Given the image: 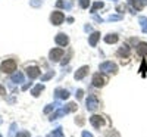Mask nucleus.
Returning a JSON list of instances; mask_svg holds the SVG:
<instances>
[{
	"instance_id": "obj_18",
	"label": "nucleus",
	"mask_w": 147,
	"mask_h": 137,
	"mask_svg": "<svg viewBox=\"0 0 147 137\" xmlns=\"http://www.w3.org/2000/svg\"><path fill=\"white\" fill-rule=\"evenodd\" d=\"M12 81L16 83V84H22V83H24V75H22L21 72H16V74H13V75H12Z\"/></svg>"
},
{
	"instance_id": "obj_11",
	"label": "nucleus",
	"mask_w": 147,
	"mask_h": 137,
	"mask_svg": "<svg viewBox=\"0 0 147 137\" xmlns=\"http://www.w3.org/2000/svg\"><path fill=\"white\" fill-rule=\"evenodd\" d=\"M55 96L57 99H60V100H66V99L69 97V92L68 90H63V89H56Z\"/></svg>"
},
{
	"instance_id": "obj_8",
	"label": "nucleus",
	"mask_w": 147,
	"mask_h": 137,
	"mask_svg": "<svg viewBox=\"0 0 147 137\" xmlns=\"http://www.w3.org/2000/svg\"><path fill=\"white\" fill-rule=\"evenodd\" d=\"M55 41L59 44V46H68V43H69V39H68V35L66 34H63V33H59L57 35H56V39H55Z\"/></svg>"
},
{
	"instance_id": "obj_37",
	"label": "nucleus",
	"mask_w": 147,
	"mask_h": 137,
	"mask_svg": "<svg viewBox=\"0 0 147 137\" xmlns=\"http://www.w3.org/2000/svg\"><path fill=\"white\" fill-rule=\"evenodd\" d=\"M94 21H97V22H102L103 19H102L100 16H97V15H94Z\"/></svg>"
},
{
	"instance_id": "obj_34",
	"label": "nucleus",
	"mask_w": 147,
	"mask_h": 137,
	"mask_svg": "<svg viewBox=\"0 0 147 137\" xmlns=\"http://www.w3.org/2000/svg\"><path fill=\"white\" fill-rule=\"evenodd\" d=\"M82 137H93V134L88 131H82Z\"/></svg>"
},
{
	"instance_id": "obj_14",
	"label": "nucleus",
	"mask_w": 147,
	"mask_h": 137,
	"mask_svg": "<svg viewBox=\"0 0 147 137\" xmlns=\"http://www.w3.org/2000/svg\"><path fill=\"white\" fill-rule=\"evenodd\" d=\"M129 3L136 10H141L144 7V0H129Z\"/></svg>"
},
{
	"instance_id": "obj_27",
	"label": "nucleus",
	"mask_w": 147,
	"mask_h": 137,
	"mask_svg": "<svg viewBox=\"0 0 147 137\" xmlns=\"http://www.w3.org/2000/svg\"><path fill=\"white\" fill-rule=\"evenodd\" d=\"M52 77H53V71H50V72H47L46 75H43V77H41V81H47L49 78H52Z\"/></svg>"
},
{
	"instance_id": "obj_29",
	"label": "nucleus",
	"mask_w": 147,
	"mask_h": 137,
	"mask_svg": "<svg viewBox=\"0 0 147 137\" xmlns=\"http://www.w3.org/2000/svg\"><path fill=\"white\" fill-rule=\"evenodd\" d=\"M16 137H30V133L28 131H18Z\"/></svg>"
},
{
	"instance_id": "obj_25",
	"label": "nucleus",
	"mask_w": 147,
	"mask_h": 137,
	"mask_svg": "<svg viewBox=\"0 0 147 137\" xmlns=\"http://www.w3.org/2000/svg\"><path fill=\"white\" fill-rule=\"evenodd\" d=\"M30 5L32 7H40L41 6V0H30Z\"/></svg>"
},
{
	"instance_id": "obj_32",
	"label": "nucleus",
	"mask_w": 147,
	"mask_h": 137,
	"mask_svg": "<svg viewBox=\"0 0 147 137\" xmlns=\"http://www.w3.org/2000/svg\"><path fill=\"white\" fill-rule=\"evenodd\" d=\"M75 122L78 124V125H82V124H84V118H82V117H78V118L75 119Z\"/></svg>"
},
{
	"instance_id": "obj_39",
	"label": "nucleus",
	"mask_w": 147,
	"mask_h": 137,
	"mask_svg": "<svg viewBox=\"0 0 147 137\" xmlns=\"http://www.w3.org/2000/svg\"><path fill=\"white\" fill-rule=\"evenodd\" d=\"M0 137H2V136H0Z\"/></svg>"
},
{
	"instance_id": "obj_20",
	"label": "nucleus",
	"mask_w": 147,
	"mask_h": 137,
	"mask_svg": "<svg viewBox=\"0 0 147 137\" xmlns=\"http://www.w3.org/2000/svg\"><path fill=\"white\" fill-rule=\"evenodd\" d=\"M62 115H65V111H63V108L62 109H57L55 114H52L50 115V121H55V119H57L59 117H62Z\"/></svg>"
},
{
	"instance_id": "obj_30",
	"label": "nucleus",
	"mask_w": 147,
	"mask_h": 137,
	"mask_svg": "<svg viewBox=\"0 0 147 137\" xmlns=\"http://www.w3.org/2000/svg\"><path fill=\"white\" fill-rule=\"evenodd\" d=\"M15 128H16V124L13 122V124H12V125H10V131H9V136H13V133H15Z\"/></svg>"
},
{
	"instance_id": "obj_9",
	"label": "nucleus",
	"mask_w": 147,
	"mask_h": 137,
	"mask_svg": "<svg viewBox=\"0 0 147 137\" xmlns=\"http://www.w3.org/2000/svg\"><path fill=\"white\" fill-rule=\"evenodd\" d=\"M27 74H28V77H30L31 80H34V78H37V77H40L41 71L37 68V66H28V68H27Z\"/></svg>"
},
{
	"instance_id": "obj_28",
	"label": "nucleus",
	"mask_w": 147,
	"mask_h": 137,
	"mask_svg": "<svg viewBox=\"0 0 147 137\" xmlns=\"http://www.w3.org/2000/svg\"><path fill=\"white\" fill-rule=\"evenodd\" d=\"M122 16L121 15H110L109 18H107V21H119Z\"/></svg>"
},
{
	"instance_id": "obj_1",
	"label": "nucleus",
	"mask_w": 147,
	"mask_h": 137,
	"mask_svg": "<svg viewBox=\"0 0 147 137\" xmlns=\"http://www.w3.org/2000/svg\"><path fill=\"white\" fill-rule=\"evenodd\" d=\"M16 69V60L15 59H6L2 62V71L6 74H10Z\"/></svg>"
},
{
	"instance_id": "obj_21",
	"label": "nucleus",
	"mask_w": 147,
	"mask_h": 137,
	"mask_svg": "<svg viewBox=\"0 0 147 137\" xmlns=\"http://www.w3.org/2000/svg\"><path fill=\"white\" fill-rule=\"evenodd\" d=\"M47 137H63V131L60 127H57L56 130H53V133H50Z\"/></svg>"
},
{
	"instance_id": "obj_40",
	"label": "nucleus",
	"mask_w": 147,
	"mask_h": 137,
	"mask_svg": "<svg viewBox=\"0 0 147 137\" xmlns=\"http://www.w3.org/2000/svg\"><path fill=\"white\" fill-rule=\"evenodd\" d=\"M146 2H147V0H146Z\"/></svg>"
},
{
	"instance_id": "obj_38",
	"label": "nucleus",
	"mask_w": 147,
	"mask_h": 137,
	"mask_svg": "<svg viewBox=\"0 0 147 137\" xmlns=\"http://www.w3.org/2000/svg\"><path fill=\"white\" fill-rule=\"evenodd\" d=\"M85 31H91V27L90 25H85Z\"/></svg>"
},
{
	"instance_id": "obj_31",
	"label": "nucleus",
	"mask_w": 147,
	"mask_h": 137,
	"mask_svg": "<svg viewBox=\"0 0 147 137\" xmlns=\"http://www.w3.org/2000/svg\"><path fill=\"white\" fill-rule=\"evenodd\" d=\"M106 136H107V137H118V133H116V131H107Z\"/></svg>"
},
{
	"instance_id": "obj_19",
	"label": "nucleus",
	"mask_w": 147,
	"mask_h": 137,
	"mask_svg": "<svg viewBox=\"0 0 147 137\" xmlns=\"http://www.w3.org/2000/svg\"><path fill=\"white\" fill-rule=\"evenodd\" d=\"M138 22H140V25H141V31L143 33H147V18L146 16H140L138 18Z\"/></svg>"
},
{
	"instance_id": "obj_4",
	"label": "nucleus",
	"mask_w": 147,
	"mask_h": 137,
	"mask_svg": "<svg viewBox=\"0 0 147 137\" xmlns=\"http://www.w3.org/2000/svg\"><path fill=\"white\" fill-rule=\"evenodd\" d=\"M106 83H107V78L103 77L100 72H97V74H94V75H93V85L94 87H103Z\"/></svg>"
},
{
	"instance_id": "obj_13",
	"label": "nucleus",
	"mask_w": 147,
	"mask_h": 137,
	"mask_svg": "<svg viewBox=\"0 0 147 137\" xmlns=\"http://www.w3.org/2000/svg\"><path fill=\"white\" fill-rule=\"evenodd\" d=\"M137 53L140 56H147V43H138Z\"/></svg>"
},
{
	"instance_id": "obj_3",
	"label": "nucleus",
	"mask_w": 147,
	"mask_h": 137,
	"mask_svg": "<svg viewBox=\"0 0 147 137\" xmlns=\"http://www.w3.org/2000/svg\"><path fill=\"white\" fill-rule=\"evenodd\" d=\"M85 105H87L88 111H96L97 108H99V99H97V96H94V94H90L87 97V100H85Z\"/></svg>"
},
{
	"instance_id": "obj_26",
	"label": "nucleus",
	"mask_w": 147,
	"mask_h": 137,
	"mask_svg": "<svg viewBox=\"0 0 147 137\" xmlns=\"http://www.w3.org/2000/svg\"><path fill=\"white\" fill-rule=\"evenodd\" d=\"M88 5H90V0H80V6H81L82 9H87Z\"/></svg>"
},
{
	"instance_id": "obj_2",
	"label": "nucleus",
	"mask_w": 147,
	"mask_h": 137,
	"mask_svg": "<svg viewBox=\"0 0 147 137\" xmlns=\"http://www.w3.org/2000/svg\"><path fill=\"white\" fill-rule=\"evenodd\" d=\"M99 68H100V71L107 72V74H115L118 71V66L113 64V62H110V60H106V62H103V64H100Z\"/></svg>"
},
{
	"instance_id": "obj_33",
	"label": "nucleus",
	"mask_w": 147,
	"mask_h": 137,
	"mask_svg": "<svg viewBox=\"0 0 147 137\" xmlns=\"http://www.w3.org/2000/svg\"><path fill=\"white\" fill-rule=\"evenodd\" d=\"M3 94H6V90H5V87L0 84V96H3Z\"/></svg>"
},
{
	"instance_id": "obj_5",
	"label": "nucleus",
	"mask_w": 147,
	"mask_h": 137,
	"mask_svg": "<svg viewBox=\"0 0 147 137\" xmlns=\"http://www.w3.org/2000/svg\"><path fill=\"white\" fill-rule=\"evenodd\" d=\"M63 19H65V15L59 10H55L52 14V16H50V21H52L53 25H60V24L63 22Z\"/></svg>"
},
{
	"instance_id": "obj_6",
	"label": "nucleus",
	"mask_w": 147,
	"mask_h": 137,
	"mask_svg": "<svg viewBox=\"0 0 147 137\" xmlns=\"http://www.w3.org/2000/svg\"><path fill=\"white\" fill-rule=\"evenodd\" d=\"M90 122H91V125H93L94 128H100L103 124H105V118L100 117V115H93V117L90 118Z\"/></svg>"
},
{
	"instance_id": "obj_24",
	"label": "nucleus",
	"mask_w": 147,
	"mask_h": 137,
	"mask_svg": "<svg viewBox=\"0 0 147 137\" xmlns=\"http://www.w3.org/2000/svg\"><path fill=\"white\" fill-rule=\"evenodd\" d=\"M140 71H141V75L144 77V75H146V72H147V64H146V60L141 62V68H140Z\"/></svg>"
},
{
	"instance_id": "obj_15",
	"label": "nucleus",
	"mask_w": 147,
	"mask_h": 137,
	"mask_svg": "<svg viewBox=\"0 0 147 137\" xmlns=\"http://www.w3.org/2000/svg\"><path fill=\"white\" fill-rule=\"evenodd\" d=\"M118 39H119V37H118L116 34H109V35L105 37V41H106L107 44H113V43L118 41Z\"/></svg>"
},
{
	"instance_id": "obj_7",
	"label": "nucleus",
	"mask_w": 147,
	"mask_h": 137,
	"mask_svg": "<svg viewBox=\"0 0 147 137\" xmlns=\"http://www.w3.org/2000/svg\"><path fill=\"white\" fill-rule=\"evenodd\" d=\"M62 56H63V49H53V50H50V53H49V58L53 62H57Z\"/></svg>"
},
{
	"instance_id": "obj_10",
	"label": "nucleus",
	"mask_w": 147,
	"mask_h": 137,
	"mask_svg": "<svg viewBox=\"0 0 147 137\" xmlns=\"http://www.w3.org/2000/svg\"><path fill=\"white\" fill-rule=\"evenodd\" d=\"M87 72H88V66L84 65V66H81V68L75 72V75H74V77H75V80H82L85 75H87Z\"/></svg>"
},
{
	"instance_id": "obj_23",
	"label": "nucleus",
	"mask_w": 147,
	"mask_h": 137,
	"mask_svg": "<svg viewBox=\"0 0 147 137\" xmlns=\"http://www.w3.org/2000/svg\"><path fill=\"white\" fill-rule=\"evenodd\" d=\"M103 6H105V5H103L102 2H96V3L91 6V14H96V10H97V9H102Z\"/></svg>"
},
{
	"instance_id": "obj_35",
	"label": "nucleus",
	"mask_w": 147,
	"mask_h": 137,
	"mask_svg": "<svg viewBox=\"0 0 147 137\" xmlns=\"http://www.w3.org/2000/svg\"><path fill=\"white\" fill-rule=\"evenodd\" d=\"M63 6H65V9H71V7H72V2H68V3H65Z\"/></svg>"
},
{
	"instance_id": "obj_22",
	"label": "nucleus",
	"mask_w": 147,
	"mask_h": 137,
	"mask_svg": "<svg viewBox=\"0 0 147 137\" xmlns=\"http://www.w3.org/2000/svg\"><path fill=\"white\" fill-rule=\"evenodd\" d=\"M77 108H78L77 103H69V105H66V108H63V111H65V114H69V112L75 111Z\"/></svg>"
},
{
	"instance_id": "obj_36",
	"label": "nucleus",
	"mask_w": 147,
	"mask_h": 137,
	"mask_svg": "<svg viewBox=\"0 0 147 137\" xmlns=\"http://www.w3.org/2000/svg\"><path fill=\"white\" fill-rule=\"evenodd\" d=\"M77 97H78V99L82 97V90H78V92H77Z\"/></svg>"
},
{
	"instance_id": "obj_12",
	"label": "nucleus",
	"mask_w": 147,
	"mask_h": 137,
	"mask_svg": "<svg viewBox=\"0 0 147 137\" xmlns=\"http://www.w3.org/2000/svg\"><path fill=\"white\" fill-rule=\"evenodd\" d=\"M99 39H100V33H93L91 35H90V39H88V43H90V46H96L97 44V41H99Z\"/></svg>"
},
{
	"instance_id": "obj_17",
	"label": "nucleus",
	"mask_w": 147,
	"mask_h": 137,
	"mask_svg": "<svg viewBox=\"0 0 147 137\" xmlns=\"http://www.w3.org/2000/svg\"><path fill=\"white\" fill-rule=\"evenodd\" d=\"M44 90V85L43 84H37L34 89H32V92H31V94L34 96V97H37V96H40V93Z\"/></svg>"
},
{
	"instance_id": "obj_16",
	"label": "nucleus",
	"mask_w": 147,
	"mask_h": 137,
	"mask_svg": "<svg viewBox=\"0 0 147 137\" xmlns=\"http://www.w3.org/2000/svg\"><path fill=\"white\" fill-rule=\"evenodd\" d=\"M118 55H119V56H128V55H129V47H128L127 44H122V46L119 47V50H118Z\"/></svg>"
}]
</instances>
